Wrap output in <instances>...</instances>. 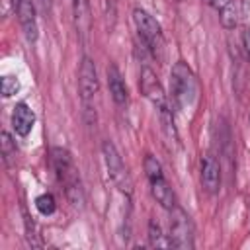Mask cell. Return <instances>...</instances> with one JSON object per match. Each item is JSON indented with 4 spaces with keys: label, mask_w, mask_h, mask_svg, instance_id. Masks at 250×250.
Returning <instances> with one entry per match:
<instances>
[{
    "label": "cell",
    "mask_w": 250,
    "mask_h": 250,
    "mask_svg": "<svg viewBox=\"0 0 250 250\" xmlns=\"http://www.w3.org/2000/svg\"><path fill=\"white\" fill-rule=\"evenodd\" d=\"M51 166L55 170L57 180L64 186V193L72 205L82 203V186H80V176L78 168L70 156V152L62 146H55L51 150Z\"/></svg>",
    "instance_id": "6da1fadb"
},
{
    "label": "cell",
    "mask_w": 250,
    "mask_h": 250,
    "mask_svg": "<svg viewBox=\"0 0 250 250\" xmlns=\"http://www.w3.org/2000/svg\"><path fill=\"white\" fill-rule=\"evenodd\" d=\"M170 98L176 109H188L197 98V80L193 70L184 62H174L170 70Z\"/></svg>",
    "instance_id": "7a4b0ae2"
},
{
    "label": "cell",
    "mask_w": 250,
    "mask_h": 250,
    "mask_svg": "<svg viewBox=\"0 0 250 250\" xmlns=\"http://www.w3.org/2000/svg\"><path fill=\"white\" fill-rule=\"evenodd\" d=\"M98 90H100V82H98L96 64L88 55H84L78 68V94H80V102L84 107V115L88 117V123L96 121L94 100L98 96Z\"/></svg>",
    "instance_id": "3957f363"
},
{
    "label": "cell",
    "mask_w": 250,
    "mask_h": 250,
    "mask_svg": "<svg viewBox=\"0 0 250 250\" xmlns=\"http://www.w3.org/2000/svg\"><path fill=\"white\" fill-rule=\"evenodd\" d=\"M133 21H135V27H137L141 39L148 47V51L160 59L162 51H164V33H162L160 23L143 8L133 10Z\"/></svg>",
    "instance_id": "277c9868"
},
{
    "label": "cell",
    "mask_w": 250,
    "mask_h": 250,
    "mask_svg": "<svg viewBox=\"0 0 250 250\" xmlns=\"http://www.w3.org/2000/svg\"><path fill=\"white\" fill-rule=\"evenodd\" d=\"M102 154H104V162H105L107 174H109L111 182L115 184V188L121 193H125L127 197H131L133 195V180H131V174L127 172V166L123 164V158L117 152L115 145L111 141H104Z\"/></svg>",
    "instance_id": "5b68a950"
},
{
    "label": "cell",
    "mask_w": 250,
    "mask_h": 250,
    "mask_svg": "<svg viewBox=\"0 0 250 250\" xmlns=\"http://www.w3.org/2000/svg\"><path fill=\"white\" fill-rule=\"evenodd\" d=\"M170 246L180 250H191L195 246L193 242V223L189 215L180 207L174 205L170 209Z\"/></svg>",
    "instance_id": "8992f818"
},
{
    "label": "cell",
    "mask_w": 250,
    "mask_h": 250,
    "mask_svg": "<svg viewBox=\"0 0 250 250\" xmlns=\"http://www.w3.org/2000/svg\"><path fill=\"white\" fill-rule=\"evenodd\" d=\"M139 88H141L143 96L156 107L158 113L170 109V105H168V96L164 94V88H162V84L158 82V76H156V72H154L152 68L143 66V70H141V80H139Z\"/></svg>",
    "instance_id": "52a82bcc"
},
{
    "label": "cell",
    "mask_w": 250,
    "mask_h": 250,
    "mask_svg": "<svg viewBox=\"0 0 250 250\" xmlns=\"http://www.w3.org/2000/svg\"><path fill=\"white\" fill-rule=\"evenodd\" d=\"M14 4V10L18 14V20H20V25L23 29V35L29 43H35L37 41V16H35V4L33 0H12Z\"/></svg>",
    "instance_id": "ba28073f"
},
{
    "label": "cell",
    "mask_w": 250,
    "mask_h": 250,
    "mask_svg": "<svg viewBox=\"0 0 250 250\" xmlns=\"http://www.w3.org/2000/svg\"><path fill=\"white\" fill-rule=\"evenodd\" d=\"M201 186L207 193H217L221 188V166L213 154L201 158Z\"/></svg>",
    "instance_id": "9c48e42d"
},
{
    "label": "cell",
    "mask_w": 250,
    "mask_h": 250,
    "mask_svg": "<svg viewBox=\"0 0 250 250\" xmlns=\"http://www.w3.org/2000/svg\"><path fill=\"white\" fill-rule=\"evenodd\" d=\"M72 20L74 29L82 43H86L90 27H92V14H90V0H72Z\"/></svg>",
    "instance_id": "30bf717a"
},
{
    "label": "cell",
    "mask_w": 250,
    "mask_h": 250,
    "mask_svg": "<svg viewBox=\"0 0 250 250\" xmlns=\"http://www.w3.org/2000/svg\"><path fill=\"white\" fill-rule=\"evenodd\" d=\"M33 125H35V113H33V109L25 102L16 104V107L12 111V127H14L16 135L27 137L31 133Z\"/></svg>",
    "instance_id": "8fae6325"
},
{
    "label": "cell",
    "mask_w": 250,
    "mask_h": 250,
    "mask_svg": "<svg viewBox=\"0 0 250 250\" xmlns=\"http://www.w3.org/2000/svg\"><path fill=\"white\" fill-rule=\"evenodd\" d=\"M107 86H109V94H111V100L117 104V105H125L127 100H129V94H127V86H125V80L119 72V68L115 64H109L107 70Z\"/></svg>",
    "instance_id": "7c38bea8"
},
{
    "label": "cell",
    "mask_w": 250,
    "mask_h": 250,
    "mask_svg": "<svg viewBox=\"0 0 250 250\" xmlns=\"http://www.w3.org/2000/svg\"><path fill=\"white\" fill-rule=\"evenodd\" d=\"M148 184H150V193H152V197L160 203V207H164V209L170 211V209L176 205V197H174V191H172L170 184L166 182V178H164V176H158V178H154V180H148Z\"/></svg>",
    "instance_id": "4fadbf2b"
},
{
    "label": "cell",
    "mask_w": 250,
    "mask_h": 250,
    "mask_svg": "<svg viewBox=\"0 0 250 250\" xmlns=\"http://www.w3.org/2000/svg\"><path fill=\"white\" fill-rule=\"evenodd\" d=\"M209 2L215 6L223 27L225 29H232L236 25V21H238V12H236L234 0H209Z\"/></svg>",
    "instance_id": "5bb4252c"
},
{
    "label": "cell",
    "mask_w": 250,
    "mask_h": 250,
    "mask_svg": "<svg viewBox=\"0 0 250 250\" xmlns=\"http://www.w3.org/2000/svg\"><path fill=\"white\" fill-rule=\"evenodd\" d=\"M148 244L154 246V248H166V246H170V238H164L162 227L154 219L148 223Z\"/></svg>",
    "instance_id": "9a60e30c"
},
{
    "label": "cell",
    "mask_w": 250,
    "mask_h": 250,
    "mask_svg": "<svg viewBox=\"0 0 250 250\" xmlns=\"http://www.w3.org/2000/svg\"><path fill=\"white\" fill-rule=\"evenodd\" d=\"M0 145H2V156H4V164L6 166H10L12 164V160L16 158V143L12 141V137H10V133L8 131H2V135H0Z\"/></svg>",
    "instance_id": "2e32d148"
},
{
    "label": "cell",
    "mask_w": 250,
    "mask_h": 250,
    "mask_svg": "<svg viewBox=\"0 0 250 250\" xmlns=\"http://www.w3.org/2000/svg\"><path fill=\"white\" fill-rule=\"evenodd\" d=\"M35 207L41 215H53L55 209H57V203H55V197L51 193H41L35 199Z\"/></svg>",
    "instance_id": "e0dca14e"
},
{
    "label": "cell",
    "mask_w": 250,
    "mask_h": 250,
    "mask_svg": "<svg viewBox=\"0 0 250 250\" xmlns=\"http://www.w3.org/2000/svg\"><path fill=\"white\" fill-rule=\"evenodd\" d=\"M143 166H145V174H146V178H148V180H154V178H158V176H164L160 162H158L152 154H146V156H145Z\"/></svg>",
    "instance_id": "ac0fdd59"
},
{
    "label": "cell",
    "mask_w": 250,
    "mask_h": 250,
    "mask_svg": "<svg viewBox=\"0 0 250 250\" xmlns=\"http://www.w3.org/2000/svg\"><path fill=\"white\" fill-rule=\"evenodd\" d=\"M18 92H20V80H18L16 76L6 74V76L2 78V96H4V98H10V96H14V94H18Z\"/></svg>",
    "instance_id": "d6986e66"
},
{
    "label": "cell",
    "mask_w": 250,
    "mask_h": 250,
    "mask_svg": "<svg viewBox=\"0 0 250 250\" xmlns=\"http://www.w3.org/2000/svg\"><path fill=\"white\" fill-rule=\"evenodd\" d=\"M242 47H244L246 57L250 59V29H244L242 31Z\"/></svg>",
    "instance_id": "ffe728a7"
},
{
    "label": "cell",
    "mask_w": 250,
    "mask_h": 250,
    "mask_svg": "<svg viewBox=\"0 0 250 250\" xmlns=\"http://www.w3.org/2000/svg\"><path fill=\"white\" fill-rule=\"evenodd\" d=\"M37 2H39L41 10H43L45 14H51V8H53V0H37Z\"/></svg>",
    "instance_id": "44dd1931"
}]
</instances>
